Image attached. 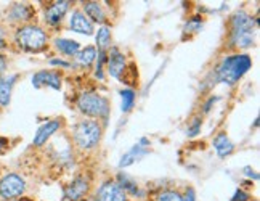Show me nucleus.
I'll return each instance as SVG.
<instances>
[{
	"label": "nucleus",
	"instance_id": "1",
	"mask_svg": "<svg viewBox=\"0 0 260 201\" xmlns=\"http://www.w3.org/2000/svg\"><path fill=\"white\" fill-rule=\"evenodd\" d=\"M251 68H252V60L249 55L241 53V55L225 56L215 68L214 84L223 82L226 85H235Z\"/></svg>",
	"mask_w": 260,
	"mask_h": 201
},
{
	"label": "nucleus",
	"instance_id": "2",
	"mask_svg": "<svg viewBox=\"0 0 260 201\" xmlns=\"http://www.w3.org/2000/svg\"><path fill=\"white\" fill-rule=\"evenodd\" d=\"M257 23V19L246 12H236L230 21V45L238 48L252 47Z\"/></svg>",
	"mask_w": 260,
	"mask_h": 201
},
{
	"label": "nucleus",
	"instance_id": "3",
	"mask_svg": "<svg viewBox=\"0 0 260 201\" xmlns=\"http://www.w3.org/2000/svg\"><path fill=\"white\" fill-rule=\"evenodd\" d=\"M102 130L98 121L82 119L73 127V140L81 150H93L102 140Z\"/></svg>",
	"mask_w": 260,
	"mask_h": 201
},
{
	"label": "nucleus",
	"instance_id": "4",
	"mask_svg": "<svg viewBox=\"0 0 260 201\" xmlns=\"http://www.w3.org/2000/svg\"><path fill=\"white\" fill-rule=\"evenodd\" d=\"M16 44L26 52H41L47 47L48 36L44 29L34 24H24L15 34Z\"/></svg>",
	"mask_w": 260,
	"mask_h": 201
},
{
	"label": "nucleus",
	"instance_id": "5",
	"mask_svg": "<svg viewBox=\"0 0 260 201\" xmlns=\"http://www.w3.org/2000/svg\"><path fill=\"white\" fill-rule=\"evenodd\" d=\"M77 108L79 111L85 116L96 118V119H106L109 114V103L108 100L95 92H84L77 98Z\"/></svg>",
	"mask_w": 260,
	"mask_h": 201
},
{
	"label": "nucleus",
	"instance_id": "6",
	"mask_svg": "<svg viewBox=\"0 0 260 201\" xmlns=\"http://www.w3.org/2000/svg\"><path fill=\"white\" fill-rule=\"evenodd\" d=\"M26 190V182L18 174H7L0 179V196L4 199H15L21 196Z\"/></svg>",
	"mask_w": 260,
	"mask_h": 201
},
{
	"label": "nucleus",
	"instance_id": "7",
	"mask_svg": "<svg viewBox=\"0 0 260 201\" xmlns=\"http://www.w3.org/2000/svg\"><path fill=\"white\" fill-rule=\"evenodd\" d=\"M90 190V180L85 176H77L64 187V196L69 201H81Z\"/></svg>",
	"mask_w": 260,
	"mask_h": 201
},
{
	"label": "nucleus",
	"instance_id": "8",
	"mask_svg": "<svg viewBox=\"0 0 260 201\" xmlns=\"http://www.w3.org/2000/svg\"><path fill=\"white\" fill-rule=\"evenodd\" d=\"M95 198L98 201H127V193L114 180H106L100 185Z\"/></svg>",
	"mask_w": 260,
	"mask_h": 201
},
{
	"label": "nucleus",
	"instance_id": "9",
	"mask_svg": "<svg viewBox=\"0 0 260 201\" xmlns=\"http://www.w3.org/2000/svg\"><path fill=\"white\" fill-rule=\"evenodd\" d=\"M106 63H108V73L114 79H121L122 73L125 71V55L119 50L117 47H113L109 50V55H106Z\"/></svg>",
	"mask_w": 260,
	"mask_h": 201
},
{
	"label": "nucleus",
	"instance_id": "10",
	"mask_svg": "<svg viewBox=\"0 0 260 201\" xmlns=\"http://www.w3.org/2000/svg\"><path fill=\"white\" fill-rule=\"evenodd\" d=\"M148 147H149V140L143 137L137 145H134L127 153L122 155L121 161H119V167H121V169L122 167H128V166H132L134 163H137V161H140L149 152Z\"/></svg>",
	"mask_w": 260,
	"mask_h": 201
},
{
	"label": "nucleus",
	"instance_id": "11",
	"mask_svg": "<svg viewBox=\"0 0 260 201\" xmlns=\"http://www.w3.org/2000/svg\"><path fill=\"white\" fill-rule=\"evenodd\" d=\"M32 85L36 89H41L44 85L52 87L55 90L61 89V76L56 71H39L37 74L32 76Z\"/></svg>",
	"mask_w": 260,
	"mask_h": 201
},
{
	"label": "nucleus",
	"instance_id": "12",
	"mask_svg": "<svg viewBox=\"0 0 260 201\" xmlns=\"http://www.w3.org/2000/svg\"><path fill=\"white\" fill-rule=\"evenodd\" d=\"M59 127H61V121H58V119H52V121H47V123L42 126V127H39V130L36 132L34 135V140H32V143L36 147H42L48 142V138L55 135Z\"/></svg>",
	"mask_w": 260,
	"mask_h": 201
},
{
	"label": "nucleus",
	"instance_id": "13",
	"mask_svg": "<svg viewBox=\"0 0 260 201\" xmlns=\"http://www.w3.org/2000/svg\"><path fill=\"white\" fill-rule=\"evenodd\" d=\"M69 4L71 2H68V0H59V2H53L52 5H48L45 10V21L52 26L58 24L69 10Z\"/></svg>",
	"mask_w": 260,
	"mask_h": 201
},
{
	"label": "nucleus",
	"instance_id": "14",
	"mask_svg": "<svg viewBox=\"0 0 260 201\" xmlns=\"http://www.w3.org/2000/svg\"><path fill=\"white\" fill-rule=\"evenodd\" d=\"M69 27H71V31L84 36L93 34V23L82 12H74L71 15V18H69Z\"/></svg>",
	"mask_w": 260,
	"mask_h": 201
},
{
	"label": "nucleus",
	"instance_id": "15",
	"mask_svg": "<svg viewBox=\"0 0 260 201\" xmlns=\"http://www.w3.org/2000/svg\"><path fill=\"white\" fill-rule=\"evenodd\" d=\"M7 15L10 21H16V23L27 21V19L32 16V8L26 4H13L10 7Z\"/></svg>",
	"mask_w": 260,
	"mask_h": 201
},
{
	"label": "nucleus",
	"instance_id": "16",
	"mask_svg": "<svg viewBox=\"0 0 260 201\" xmlns=\"http://www.w3.org/2000/svg\"><path fill=\"white\" fill-rule=\"evenodd\" d=\"M90 21H95V23H100L103 24L106 21V13L102 7V4L98 2H87L84 4V12H82Z\"/></svg>",
	"mask_w": 260,
	"mask_h": 201
},
{
	"label": "nucleus",
	"instance_id": "17",
	"mask_svg": "<svg viewBox=\"0 0 260 201\" xmlns=\"http://www.w3.org/2000/svg\"><path fill=\"white\" fill-rule=\"evenodd\" d=\"M18 76H0V106H7L12 98V90Z\"/></svg>",
	"mask_w": 260,
	"mask_h": 201
},
{
	"label": "nucleus",
	"instance_id": "18",
	"mask_svg": "<svg viewBox=\"0 0 260 201\" xmlns=\"http://www.w3.org/2000/svg\"><path fill=\"white\" fill-rule=\"evenodd\" d=\"M214 148H215L218 158H226L228 155L233 153L235 145H233L232 140L228 138V135L225 132H222L214 138Z\"/></svg>",
	"mask_w": 260,
	"mask_h": 201
},
{
	"label": "nucleus",
	"instance_id": "19",
	"mask_svg": "<svg viewBox=\"0 0 260 201\" xmlns=\"http://www.w3.org/2000/svg\"><path fill=\"white\" fill-rule=\"evenodd\" d=\"M96 55H98L96 48L92 47V45H88V47H85V48L79 50V52H77V55H76V63L79 66H90L96 60Z\"/></svg>",
	"mask_w": 260,
	"mask_h": 201
},
{
	"label": "nucleus",
	"instance_id": "20",
	"mask_svg": "<svg viewBox=\"0 0 260 201\" xmlns=\"http://www.w3.org/2000/svg\"><path fill=\"white\" fill-rule=\"evenodd\" d=\"M55 47L59 50L61 53L68 55V56H76L77 52L81 50V45L76 40H71V39H56L55 40Z\"/></svg>",
	"mask_w": 260,
	"mask_h": 201
},
{
	"label": "nucleus",
	"instance_id": "21",
	"mask_svg": "<svg viewBox=\"0 0 260 201\" xmlns=\"http://www.w3.org/2000/svg\"><path fill=\"white\" fill-rule=\"evenodd\" d=\"M96 45L100 48V52H105V50L111 45V31H109L108 26H102L96 33Z\"/></svg>",
	"mask_w": 260,
	"mask_h": 201
},
{
	"label": "nucleus",
	"instance_id": "22",
	"mask_svg": "<svg viewBox=\"0 0 260 201\" xmlns=\"http://www.w3.org/2000/svg\"><path fill=\"white\" fill-rule=\"evenodd\" d=\"M121 98H122L121 109L124 113H128L135 105V92L132 89H124V90H121Z\"/></svg>",
	"mask_w": 260,
	"mask_h": 201
},
{
	"label": "nucleus",
	"instance_id": "23",
	"mask_svg": "<svg viewBox=\"0 0 260 201\" xmlns=\"http://www.w3.org/2000/svg\"><path fill=\"white\" fill-rule=\"evenodd\" d=\"M203 26H204L203 19L199 16H193L191 19H188V21H186L183 31L185 33H199L203 29Z\"/></svg>",
	"mask_w": 260,
	"mask_h": 201
},
{
	"label": "nucleus",
	"instance_id": "24",
	"mask_svg": "<svg viewBox=\"0 0 260 201\" xmlns=\"http://www.w3.org/2000/svg\"><path fill=\"white\" fill-rule=\"evenodd\" d=\"M156 201H183V199L178 192H174V190H164V192H161L156 196Z\"/></svg>",
	"mask_w": 260,
	"mask_h": 201
},
{
	"label": "nucleus",
	"instance_id": "25",
	"mask_svg": "<svg viewBox=\"0 0 260 201\" xmlns=\"http://www.w3.org/2000/svg\"><path fill=\"white\" fill-rule=\"evenodd\" d=\"M106 62V52H98L96 55V69H95V73H96V77L100 80H103L105 74H103V65Z\"/></svg>",
	"mask_w": 260,
	"mask_h": 201
},
{
	"label": "nucleus",
	"instance_id": "26",
	"mask_svg": "<svg viewBox=\"0 0 260 201\" xmlns=\"http://www.w3.org/2000/svg\"><path fill=\"white\" fill-rule=\"evenodd\" d=\"M201 126H203V119H199V118H194L193 121H191V124L188 126V135L189 137H194V135H198L199 132H201Z\"/></svg>",
	"mask_w": 260,
	"mask_h": 201
},
{
	"label": "nucleus",
	"instance_id": "27",
	"mask_svg": "<svg viewBox=\"0 0 260 201\" xmlns=\"http://www.w3.org/2000/svg\"><path fill=\"white\" fill-rule=\"evenodd\" d=\"M249 198H251V196H249L247 193H244L243 190H236L233 198H232V201H247Z\"/></svg>",
	"mask_w": 260,
	"mask_h": 201
},
{
	"label": "nucleus",
	"instance_id": "28",
	"mask_svg": "<svg viewBox=\"0 0 260 201\" xmlns=\"http://www.w3.org/2000/svg\"><path fill=\"white\" fill-rule=\"evenodd\" d=\"M50 65H52V66L71 68V63H69V62H64V60H59V58H52V60H50Z\"/></svg>",
	"mask_w": 260,
	"mask_h": 201
},
{
	"label": "nucleus",
	"instance_id": "29",
	"mask_svg": "<svg viewBox=\"0 0 260 201\" xmlns=\"http://www.w3.org/2000/svg\"><path fill=\"white\" fill-rule=\"evenodd\" d=\"M183 201H196V193H194V190L193 188H186V192H185V196H182Z\"/></svg>",
	"mask_w": 260,
	"mask_h": 201
},
{
	"label": "nucleus",
	"instance_id": "30",
	"mask_svg": "<svg viewBox=\"0 0 260 201\" xmlns=\"http://www.w3.org/2000/svg\"><path fill=\"white\" fill-rule=\"evenodd\" d=\"M244 174H246L247 177H252L254 180H258V174L255 173L254 169H251V167H246V169H244Z\"/></svg>",
	"mask_w": 260,
	"mask_h": 201
},
{
	"label": "nucleus",
	"instance_id": "31",
	"mask_svg": "<svg viewBox=\"0 0 260 201\" xmlns=\"http://www.w3.org/2000/svg\"><path fill=\"white\" fill-rule=\"evenodd\" d=\"M217 100H218L217 97H211V98H209V102H207V103L204 105V111H206V113L209 111V109H211V105H212V103H215Z\"/></svg>",
	"mask_w": 260,
	"mask_h": 201
},
{
	"label": "nucleus",
	"instance_id": "32",
	"mask_svg": "<svg viewBox=\"0 0 260 201\" xmlns=\"http://www.w3.org/2000/svg\"><path fill=\"white\" fill-rule=\"evenodd\" d=\"M5 47V29L0 26V48Z\"/></svg>",
	"mask_w": 260,
	"mask_h": 201
},
{
	"label": "nucleus",
	"instance_id": "33",
	"mask_svg": "<svg viewBox=\"0 0 260 201\" xmlns=\"http://www.w3.org/2000/svg\"><path fill=\"white\" fill-rule=\"evenodd\" d=\"M5 69H7V60L4 55H0V74H2Z\"/></svg>",
	"mask_w": 260,
	"mask_h": 201
},
{
	"label": "nucleus",
	"instance_id": "34",
	"mask_svg": "<svg viewBox=\"0 0 260 201\" xmlns=\"http://www.w3.org/2000/svg\"><path fill=\"white\" fill-rule=\"evenodd\" d=\"M5 201H16V199H5Z\"/></svg>",
	"mask_w": 260,
	"mask_h": 201
},
{
	"label": "nucleus",
	"instance_id": "35",
	"mask_svg": "<svg viewBox=\"0 0 260 201\" xmlns=\"http://www.w3.org/2000/svg\"><path fill=\"white\" fill-rule=\"evenodd\" d=\"M92 201H98V199H96V198H93V199H92Z\"/></svg>",
	"mask_w": 260,
	"mask_h": 201
}]
</instances>
